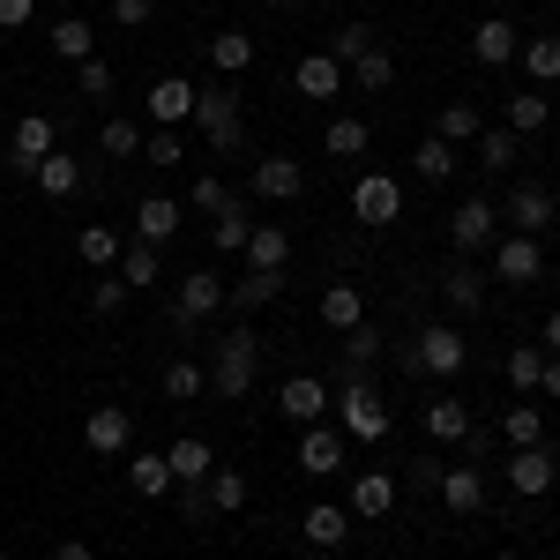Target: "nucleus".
Listing matches in <instances>:
<instances>
[{"instance_id":"f257e3e1","label":"nucleus","mask_w":560,"mask_h":560,"mask_svg":"<svg viewBox=\"0 0 560 560\" xmlns=\"http://www.w3.org/2000/svg\"><path fill=\"white\" fill-rule=\"evenodd\" d=\"M329 411H337V433L351 448H382L388 441V404L374 388V374H351L345 388H329Z\"/></svg>"},{"instance_id":"f03ea898","label":"nucleus","mask_w":560,"mask_h":560,"mask_svg":"<svg viewBox=\"0 0 560 560\" xmlns=\"http://www.w3.org/2000/svg\"><path fill=\"white\" fill-rule=\"evenodd\" d=\"M255 366H261V337L240 322L224 345H210V396H224V404H240L247 388H255Z\"/></svg>"},{"instance_id":"7ed1b4c3","label":"nucleus","mask_w":560,"mask_h":560,"mask_svg":"<svg viewBox=\"0 0 560 560\" xmlns=\"http://www.w3.org/2000/svg\"><path fill=\"white\" fill-rule=\"evenodd\" d=\"M195 128L210 135L217 150H240V135H247V113H240V83H224V75H217L210 90L195 83Z\"/></svg>"},{"instance_id":"20e7f679","label":"nucleus","mask_w":560,"mask_h":560,"mask_svg":"<svg viewBox=\"0 0 560 560\" xmlns=\"http://www.w3.org/2000/svg\"><path fill=\"white\" fill-rule=\"evenodd\" d=\"M471 366V345H464V329H448V322H427L419 329V345H411V374H433V382H448V374H464Z\"/></svg>"},{"instance_id":"39448f33","label":"nucleus","mask_w":560,"mask_h":560,"mask_svg":"<svg viewBox=\"0 0 560 560\" xmlns=\"http://www.w3.org/2000/svg\"><path fill=\"white\" fill-rule=\"evenodd\" d=\"M210 314H224V277H217V269H187V277H179V300H173V329L195 337Z\"/></svg>"},{"instance_id":"423d86ee","label":"nucleus","mask_w":560,"mask_h":560,"mask_svg":"<svg viewBox=\"0 0 560 560\" xmlns=\"http://www.w3.org/2000/svg\"><path fill=\"white\" fill-rule=\"evenodd\" d=\"M501 240V202H486V195H471V202H456V217H448V247L464 261H478V247H493Z\"/></svg>"},{"instance_id":"0eeeda50","label":"nucleus","mask_w":560,"mask_h":560,"mask_svg":"<svg viewBox=\"0 0 560 560\" xmlns=\"http://www.w3.org/2000/svg\"><path fill=\"white\" fill-rule=\"evenodd\" d=\"M493 277H501V284H538V277H546V240L501 232V240H493Z\"/></svg>"},{"instance_id":"6e6552de","label":"nucleus","mask_w":560,"mask_h":560,"mask_svg":"<svg viewBox=\"0 0 560 560\" xmlns=\"http://www.w3.org/2000/svg\"><path fill=\"white\" fill-rule=\"evenodd\" d=\"M396 210H404L396 173H359L351 179V217H359V224H396Z\"/></svg>"},{"instance_id":"1a4fd4ad","label":"nucleus","mask_w":560,"mask_h":560,"mask_svg":"<svg viewBox=\"0 0 560 560\" xmlns=\"http://www.w3.org/2000/svg\"><path fill=\"white\" fill-rule=\"evenodd\" d=\"M60 142H52V120L45 113H23L15 135H8V173H38V158H52Z\"/></svg>"},{"instance_id":"9d476101","label":"nucleus","mask_w":560,"mask_h":560,"mask_svg":"<svg viewBox=\"0 0 560 560\" xmlns=\"http://www.w3.org/2000/svg\"><path fill=\"white\" fill-rule=\"evenodd\" d=\"M546 224H553V195H546V187H509V202H501V232H530V240H546Z\"/></svg>"},{"instance_id":"9b49d317","label":"nucleus","mask_w":560,"mask_h":560,"mask_svg":"<svg viewBox=\"0 0 560 560\" xmlns=\"http://www.w3.org/2000/svg\"><path fill=\"white\" fill-rule=\"evenodd\" d=\"M83 441H90V456H128L135 448V419L120 411V404H97L83 419Z\"/></svg>"},{"instance_id":"f8f14e48","label":"nucleus","mask_w":560,"mask_h":560,"mask_svg":"<svg viewBox=\"0 0 560 560\" xmlns=\"http://www.w3.org/2000/svg\"><path fill=\"white\" fill-rule=\"evenodd\" d=\"M345 448L351 441L337 427H300V471L306 478H337L345 471Z\"/></svg>"},{"instance_id":"ddd939ff","label":"nucleus","mask_w":560,"mask_h":560,"mask_svg":"<svg viewBox=\"0 0 560 560\" xmlns=\"http://www.w3.org/2000/svg\"><path fill=\"white\" fill-rule=\"evenodd\" d=\"M277 411H284L292 427H322V411H329V382H314V374H292V382L277 388Z\"/></svg>"},{"instance_id":"4468645a","label":"nucleus","mask_w":560,"mask_h":560,"mask_svg":"<svg viewBox=\"0 0 560 560\" xmlns=\"http://www.w3.org/2000/svg\"><path fill=\"white\" fill-rule=\"evenodd\" d=\"M300 187H306L300 158H284V150L255 158V195H261V202H300Z\"/></svg>"},{"instance_id":"2eb2a0df","label":"nucleus","mask_w":560,"mask_h":560,"mask_svg":"<svg viewBox=\"0 0 560 560\" xmlns=\"http://www.w3.org/2000/svg\"><path fill=\"white\" fill-rule=\"evenodd\" d=\"M553 478H560V464H553V448H546V441H538V448H516V456H509V486H516L523 501L553 493Z\"/></svg>"},{"instance_id":"dca6fc26","label":"nucleus","mask_w":560,"mask_h":560,"mask_svg":"<svg viewBox=\"0 0 560 560\" xmlns=\"http://www.w3.org/2000/svg\"><path fill=\"white\" fill-rule=\"evenodd\" d=\"M345 509H351V523H382L388 509H396V478L388 471H359L351 493H345Z\"/></svg>"},{"instance_id":"f3484780","label":"nucleus","mask_w":560,"mask_h":560,"mask_svg":"<svg viewBox=\"0 0 560 560\" xmlns=\"http://www.w3.org/2000/svg\"><path fill=\"white\" fill-rule=\"evenodd\" d=\"M433 493H441V509H448V516H486V478H478L471 464H448Z\"/></svg>"},{"instance_id":"a211bd4d","label":"nucleus","mask_w":560,"mask_h":560,"mask_svg":"<svg viewBox=\"0 0 560 560\" xmlns=\"http://www.w3.org/2000/svg\"><path fill=\"white\" fill-rule=\"evenodd\" d=\"M142 113H150L158 128H179V120H195V83H187V75H165V83H150Z\"/></svg>"},{"instance_id":"6ab92c4d","label":"nucleus","mask_w":560,"mask_h":560,"mask_svg":"<svg viewBox=\"0 0 560 560\" xmlns=\"http://www.w3.org/2000/svg\"><path fill=\"white\" fill-rule=\"evenodd\" d=\"M165 464H173V486H202V478L217 471V448L202 433H179L173 448H165Z\"/></svg>"},{"instance_id":"aec40b11","label":"nucleus","mask_w":560,"mask_h":560,"mask_svg":"<svg viewBox=\"0 0 560 560\" xmlns=\"http://www.w3.org/2000/svg\"><path fill=\"white\" fill-rule=\"evenodd\" d=\"M471 52H478V68H509L523 52V38H516V23H501V15H486L471 31Z\"/></svg>"},{"instance_id":"412c9836","label":"nucleus","mask_w":560,"mask_h":560,"mask_svg":"<svg viewBox=\"0 0 560 560\" xmlns=\"http://www.w3.org/2000/svg\"><path fill=\"white\" fill-rule=\"evenodd\" d=\"M292 83H300V97H314V105H329V97L345 90V68H337L329 52H300V68H292Z\"/></svg>"},{"instance_id":"4be33fe9","label":"nucleus","mask_w":560,"mask_h":560,"mask_svg":"<svg viewBox=\"0 0 560 560\" xmlns=\"http://www.w3.org/2000/svg\"><path fill=\"white\" fill-rule=\"evenodd\" d=\"M441 300H448V314H478L486 306V277H478V261H448V277H441Z\"/></svg>"},{"instance_id":"5701e85b","label":"nucleus","mask_w":560,"mask_h":560,"mask_svg":"<svg viewBox=\"0 0 560 560\" xmlns=\"http://www.w3.org/2000/svg\"><path fill=\"white\" fill-rule=\"evenodd\" d=\"M300 538H306V546H322V553H329V546H345V538H351V509H337V501H314V509L300 516Z\"/></svg>"},{"instance_id":"b1692460","label":"nucleus","mask_w":560,"mask_h":560,"mask_svg":"<svg viewBox=\"0 0 560 560\" xmlns=\"http://www.w3.org/2000/svg\"><path fill=\"white\" fill-rule=\"evenodd\" d=\"M135 240H142V247H173V240H179V202L150 195V202L135 210Z\"/></svg>"},{"instance_id":"393cba45","label":"nucleus","mask_w":560,"mask_h":560,"mask_svg":"<svg viewBox=\"0 0 560 560\" xmlns=\"http://www.w3.org/2000/svg\"><path fill=\"white\" fill-rule=\"evenodd\" d=\"M277 292H284V269H247L240 284H224V306H232V314H255V306H269Z\"/></svg>"},{"instance_id":"a878e982","label":"nucleus","mask_w":560,"mask_h":560,"mask_svg":"<svg viewBox=\"0 0 560 560\" xmlns=\"http://www.w3.org/2000/svg\"><path fill=\"white\" fill-rule=\"evenodd\" d=\"M128 486L142 493V501L173 493V464H165V448H128Z\"/></svg>"},{"instance_id":"bb28decb","label":"nucleus","mask_w":560,"mask_h":560,"mask_svg":"<svg viewBox=\"0 0 560 560\" xmlns=\"http://www.w3.org/2000/svg\"><path fill=\"white\" fill-rule=\"evenodd\" d=\"M240 255H247V269H284V261H292V232H284V224H255Z\"/></svg>"},{"instance_id":"cd10ccee","label":"nucleus","mask_w":560,"mask_h":560,"mask_svg":"<svg viewBox=\"0 0 560 560\" xmlns=\"http://www.w3.org/2000/svg\"><path fill=\"white\" fill-rule=\"evenodd\" d=\"M210 60H217V75H224V83H240V75L255 68V38H247V31H217Z\"/></svg>"},{"instance_id":"c85d7f7f","label":"nucleus","mask_w":560,"mask_h":560,"mask_svg":"<svg viewBox=\"0 0 560 560\" xmlns=\"http://www.w3.org/2000/svg\"><path fill=\"white\" fill-rule=\"evenodd\" d=\"M322 322H329L337 337L359 329V322H366V292H359V284H329V292H322Z\"/></svg>"},{"instance_id":"c756f323","label":"nucleus","mask_w":560,"mask_h":560,"mask_svg":"<svg viewBox=\"0 0 560 560\" xmlns=\"http://www.w3.org/2000/svg\"><path fill=\"white\" fill-rule=\"evenodd\" d=\"M427 433L433 441H464V433H471V404H464V396H433L427 404Z\"/></svg>"},{"instance_id":"7c9ffc66","label":"nucleus","mask_w":560,"mask_h":560,"mask_svg":"<svg viewBox=\"0 0 560 560\" xmlns=\"http://www.w3.org/2000/svg\"><path fill=\"white\" fill-rule=\"evenodd\" d=\"M52 52H60L68 68H83L90 52H97V31H90L83 15H60V23H52Z\"/></svg>"},{"instance_id":"2f4dec72","label":"nucleus","mask_w":560,"mask_h":560,"mask_svg":"<svg viewBox=\"0 0 560 560\" xmlns=\"http://www.w3.org/2000/svg\"><path fill=\"white\" fill-rule=\"evenodd\" d=\"M366 142H374V128H366L359 113H337L329 135H322V150H329V158H366Z\"/></svg>"},{"instance_id":"473e14b6","label":"nucleus","mask_w":560,"mask_h":560,"mask_svg":"<svg viewBox=\"0 0 560 560\" xmlns=\"http://www.w3.org/2000/svg\"><path fill=\"white\" fill-rule=\"evenodd\" d=\"M38 195H52V202H60V195H75V187H83V165H75V158H68V150H52V158H38Z\"/></svg>"},{"instance_id":"72a5a7b5","label":"nucleus","mask_w":560,"mask_h":560,"mask_svg":"<svg viewBox=\"0 0 560 560\" xmlns=\"http://www.w3.org/2000/svg\"><path fill=\"white\" fill-rule=\"evenodd\" d=\"M120 247H128V240H120L113 224H83V232H75V255H83L90 269H113V261H120Z\"/></svg>"},{"instance_id":"f704fd0d","label":"nucleus","mask_w":560,"mask_h":560,"mask_svg":"<svg viewBox=\"0 0 560 560\" xmlns=\"http://www.w3.org/2000/svg\"><path fill=\"white\" fill-rule=\"evenodd\" d=\"M546 120H553V105H546V90H538V83L509 97V135H538Z\"/></svg>"},{"instance_id":"c9c22d12","label":"nucleus","mask_w":560,"mask_h":560,"mask_svg":"<svg viewBox=\"0 0 560 560\" xmlns=\"http://www.w3.org/2000/svg\"><path fill=\"white\" fill-rule=\"evenodd\" d=\"M142 142H150V135L135 128L128 113H113V120L97 128V150H105V158H120V165H128V158H142Z\"/></svg>"},{"instance_id":"e433bc0d","label":"nucleus","mask_w":560,"mask_h":560,"mask_svg":"<svg viewBox=\"0 0 560 560\" xmlns=\"http://www.w3.org/2000/svg\"><path fill=\"white\" fill-rule=\"evenodd\" d=\"M516 60H523V75H530L538 90H546V83H560V31H553V38H530V45L516 52Z\"/></svg>"},{"instance_id":"4c0bfd02","label":"nucleus","mask_w":560,"mask_h":560,"mask_svg":"<svg viewBox=\"0 0 560 560\" xmlns=\"http://www.w3.org/2000/svg\"><path fill=\"white\" fill-rule=\"evenodd\" d=\"M247 232H255V217H247V202H232V210H217L210 247H217V255H240V247H247Z\"/></svg>"},{"instance_id":"58836bf2","label":"nucleus","mask_w":560,"mask_h":560,"mask_svg":"<svg viewBox=\"0 0 560 560\" xmlns=\"http://www.w3.org/2000/svg\"><path fill=\"white\" fill-rule=\"evenodd\" d=\"M345 75H351L359 90H388V83H396V60H388V45H366V52H359V60L345 68Z\"/></svg>"},{"instance_id":"ea45409f","label":"nucleus","mask_w":560,"mask_h":560,"mask_svg":"<svg viewBox=\"0 0 560 560\" xmlns=\"http://www.w3.org/2000/svg\"><path fill=\"white\" fill-rule=\"evenodd\" d=\"M158 255H165V247H142V240H128V247H120V284H128V292H135V284H158V269H165Z\"/></svg>"},{"instance_id":"a19ab883","label":"nucleus","mask_w":560,"mask_h":560,"mask_svg":"<svg viewBox=\"0 0 560 560\" xmlns=\"http://www.w3.org/2000/svg\"><path fill=\"white\" fill-rule=\"evenodd\" d=\"M501 433H509V448H538V441H546V411H538V404H509Z\"/></svg>"},{"instance_id":"79ce46f5","label":"nucleus","mask_w":560,"mask_h":560,"mask_svg":"<svg viewBox=\"0 0 560 560\" xmlns=\"http://www.w3.org/2000/svg\"><path fill=\"white\" fill-rule=\"evenodd\" d=\"M478 128H486L478 105H441V113H433V135H441V142H478Z\"/></svg>"},{"instance_id":"37998d69","label":"nucleus","mask_w":560,"mask_h":560,"mask_svg":"<svg viewBox=\"0 0 560 560\" xmlns=\"http://www.w3.org/2000/svg\"><path fill=\"white\" fill-rule=\"evenodd\" d=\"M516 150H523V135H509V128H478V158H486V173H509V165H516Z\"/></svg>"},{"instance_id":"c03bdc74","label":"nucleus","mask_w":560,"mask_h":560,"mask_svg":"<svg viewBox=\"0 0 560 560\" xmlns=\"http://www.w3.org/2000/svg\"><path fill=\"white\" fill-rule=\"evenodd\" d=\"M411 165H419V179H448V173H456V142H441V135H427V142L411 150Z\"/></svg>"},{"instance_id":"a18cd8bd","label":"nucleus","mask_w":560,"mask_h":560,"mask_svg":"<svg viewBox=\"0 0 560 560\" xmlns=\"http://www.w3.org/2000/svg\"><path fill=\"white\" fill-rule=\"evenodd\" d=\"M374 359H382V329H374V322H359V329H345V366H351V374H366Z\"/></svg>"},{"instance_id":"49530a36","label":"nucleus","mask_w":560,"mask_h":560,"mask_svg":"<svg viewBox=\"0 0 560 560\" xmlns=\"http://www.w3.org/2000/svg\"><path fill=\"white\" fill-rule=\"evenodd\" d=\"M202 486H210V509H217V516H224V509H247V471H224V464H217Z\"/></svg>"},{"instance_id":"de8ad7c7","label":"nucleus","mask_w":560,"mask_h":560,"mask_svg":"<svg viewBox=\"0 0 560 560\" xmlns=\"http://www.w3.org/2000/svg\"><path fill=\"white\" fill-rule=\"evenodd\" d=\"M202 388H210V366H195V359H173V366H165V396H173V404L202 396Z\"/></svg>"},{"instance_id":"09e8293b","label":"nucleus","mask_w":560,"mask_h":560,"mask_svg":"<svg viewBox=\"0 0 560 560\" xmlns=\"http://www.w3.org/2000/svg\"><path fill=\"white\" fill-rule=\"evenodd\" d=\"M538 374H546V345H516V351H509V382H516L523 396L538 388Z\"/></svg>"},{"instance_id":"8fccbe9b","label":"nucleus","mask_w":560,"mask_h":560,"mask_svg":"<svg viewBox=\"0 0 560 560\" xmlns=\"http://www.w3.org/2000/svg\"><path fill=\"white\" fill-rule=\"evenodd\" d=\"M366 45H374V31H366V23H345V31L329 38V60H337V68H351V60H359Z\"/></svg>"},{"instance_id":"3c124183","label":"nucleus","mask_w":560,"mask_h":560,"mask_svg":"<svg viewBox=\"0 0 560 560\" xmlns=\"http://www.w3.org/2000/svg\"><path fill=\"white\" fill-rule=\"evenodd\" d=\"M195 210H202V217L232 210V187H224V179H217V173H202V179H195Z\"/></svg>"},{"instance_id":"603ef678","label":"nucleus","mask_w":560,"mask_h":560,"mask_svg":"<svg viewBox=\"0 0 560 560\" xmlns=\"http://www.w3.org/2000/svg\"><path fill=\"white\" fill-rule=\"evenodd\" d=\"M75 90H83V97H113V68H105V60L90 52L83 68H75Z\"/></svg>"},{"instance_id":"864d4df0","label":"nucleus","mask_w":560,"mask_h":560,"mask_svg":"<svg viewBox=\"0 0 560 560\" xmlns=\"http://www.w3.org/2000/svg\"><path fill=\"white\" fill-rule=\"evenodd\" d=\"M120 306H128V284L120 277H97L90 284V314H120Z\"/></svg>"},{"instance_id":"5fc2aeb1","label":"nucleus","mask_w":560,"mask_h":560,"mask_svg":"<svg viewBox=\"0 0 560 560\" xmlns=\"http://www.w3.org/2000/svg\"><path fill=\"white\" fill-rule=\"evenodd\" d=\"M179 516L187 523H210L217 509H210V486H179Z\"/></svg>"},{"instance_id":"6e6d98bb","label":"nucleus","mask_w":560,"mask_h":560,"mask_svg":"<svg viewBox=\"0 0 560 560\" xmlns=\"http://www.w3.org/2000/svg\"><path fill=\"white\" fill-rule=\"evenodd\" d=\"M150 15H158V0H113V23H120V31H142Z\"/></svg>"},{"instance_id":"4d7b16f0","label":"nucleus","mask_w":560,"mask_h":560,"mask_svg":"<svg viewBox=\"0 0 560 560\" xmlns=\"http://www.w3.org/2000/svg\"><path fill=\"white\" fill-rule=\"evenodd\" d=\"M142 158H150V165H179V135H173V128H158L150 142H142Z\"/></svg>"},{"instance_id":"13d9d810","label":"nucleus","mask_w":560,"mask_h":560,"mask_svg":"<svg viewBox=\"0 0 560 560\" xmlns=\"http://www.w3.org/2000/svg\"><path fill=\"white\" fill-rule=\"evenodd\" d=\"M38 15V0H0V31H23Z\"/></svg>"},{"instance_id":"bf43d9fd","label":"nucleus","mask_w":560,"mask_h":560,"mask_svg":"<svg viewBox=\"0 0 560 560\" xmlns=\"http://www.w3.org/2000/svg\"><path fill=\"white\" fill-rule=\"evenodd\" d=\"M538 396H553V404H560V359H553V351H546V374H538Z\"/></svg>"},{"instance_id":"052dcab7","label":"nucleus","mask_w":560,"mask_h":560,"mask_svg":"<svg viewBox=\"0 0 560 560\" xmlns=\"http://www.w3.org/2000/svg\"><path fill=\"white\" fill-rule=\"evenodd\" d=\"M52 560H97V553H90L83 538H60V546H52Z\"/></svg>"},{"instance_id":"680f3d73","label":"nucleus","mask_w":560,"mask_h":560,"mask_svg":"<svg viewBox=\"0 0 560 560\" xmlns=\"http://www.w3.org/2000/svg\"><path fill=\"white\" fill-rule=\"evenodd\" d=\"M538 345H546V351L560 359V314H546V329H538Z\"/></svg>"},{"instance_id":"e2e57ef3","label":"nucleus","mask_w":560,"mask_h":560,"mask_svg":"<svg viewBox=\"0 0 560 560\" xmlns=\"http://www.w3.org/2000/svg\"><path fill=\"white\" fill-rule=\"evenodd\" d=\"M261 8H292V0H261Z\"/></svg>"},{"instance_id":"0e129e2a","label":"nucleus","mask_w":560,"mask_h":560,"mask_svg":"<svg viewBox=\"0 0 560 560\" xmlns=\"http://www.w3.org/2000/svg\"><path fill=\"white\" fill-rule=\"evenodd\" d=\"M0 173H8V150H0Z\"/></svg>"},{"instance_id":"69168bd1","label":"nucleus","mask_w":560,"mask_h":560,"mask_svg":"<svg viewBox=\"0 0 560 560\" xmlns=\"http://www.w3.org/2000/svg\"><path fill=\"white\" fill-rule=\"evenodd\" d=\"M493 560H516V553H493Z\"/></svg>"}]
</instances>
